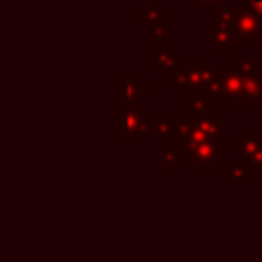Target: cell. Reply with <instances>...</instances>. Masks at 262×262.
<instances>
[{
    "label": "cell",
    "instance_id": "6da1fadb",
    "mask_svg": "<svg viewBox=\"0 0 262 262\" xmlns=\"http://www.w3.org/2000/svg\"><path fill=\"white\" fill-rule=\"evenodd\" d=\"M151 119L149 111L145 106H135V108H121V143L137 147L141 143V135H145L147 121Z\"/></svg>",
    "mask_w": 262,
    "mask_h": 262
},
{
    "label": "cell",
    "instance_id": "7a4b0ae2",
    "mask_svg": "<svg viewBox=\"0 0 262 262\" xmlns=\"http://www.w3.org/2000/svg\"><path fill=\"white\" fill-rule=\"evenodd\" d=\"M186 164L199 172V174H213L217 164H223V145L219 143H199L194 145L186 156H184Z\"/></svg>",
    "mask_w": 262,
    "mask_h": 262
},
{
    "label": "cell",
    "instance_id": "3957f363",
    "mask_svg": "<svg viewBox=\"0 0 262 262\" xmlns=\"http://www.w3.org/2000/svg\"><path fill=\"white\" fill-rule=\"evenodd\" d=\"M143 98H149V84L139 76V72L125 70L121 74V108L141 106Z\"/></svg>",
    "mask_w": 262,
    "mask_h": 262
},
{
    "label": "cell",
    "instance_id": "277c9868",
    "mask_svg": "<svg viewBox=\"0 0 262 262\" xmlns=\"http://www.w3.org/2000/svg\"><path fill=\"white\" fill-rule=\"evenodd\" d=\"M235 8V33L237 41H252L262 43V16L250 10L248 6H233Z\"/></svg>",
    "mask_w": 262,
    "mask_h": 262
},
{
    "label": "cell",
    "instance_id": "5b68a950",
    "mask_svg": "<svg viewBox=\"0 0 262 262\" xmlns=\"http://www.w3.org/2000/svg\"><path fill=\"white\" fill-rule=\"evenodd\" d=\"M207 41L213 45V49L217 53H229L233 49V45L239 43L235 27L227 25V23H217V20L207 25Z\"/></svg>",
    "mask_w": 262,
    "mask_h": 262
},
{
    "label": "cell",
    "instance_id": "8992f818",
    "mask_svg": "<svg viewBox=\"0 0 262 262\" xmlns=\"http://www.w3.org/2000/svg\"><path fill=\"white\" fill-rule=\"evenodd\" d=\"M186 70H188V80H190L188 90H194V92L205 90L209 82L213 80V76L217 74L215 63L211 61H186Z\"/></svg>",
    "mask_w": 262,
    "mask_h": 262
},
{
    "label": "cell",
    "instance_id": "52a82bcc",
    "mask_svg": "<svg viewBox=\"0 0 262 262\" xmlns=\"http://www.w3.org/2000/svg\"><path fill=\"white\" fill-rule=\"evenodd\" d=\"M205 117H215V98H192L184 111L186 121H199Z\"/></svg>",
    "mask_w": 262,
    "mask_h": 262
},
{
    "label": "cell",
    "instance_id": "ba28073f",
    "mask_svg": "<svg viewBox=\"0 0 262 262\" xmlns=\"http://www.w3.org/2000/svg\"><path fill=\"white\" fill-rule=\"evenodd\" d=\"M168 139H170L168 133H164V135L158 137V156H160L162 164L166 166V172L168 174H176L178 172V156L180 154L176 151V147H170L168 145Z\"/></svg>",
    "mask_w": 262,
    "mask_h": 262
},
{
    "label": "cell",
    "instance_id": "9c48e42d",
    "mask_svg": "<svg viewBox=\"0 0 262 262\" xmlns=\"http://www.w3.org/2000/svg\"><path fill=\"white\" fill-rule=\"evenodd\" d=\"M254 172L242 164H223V182L225 184H250Z\"/></svg>",
    "mask_w": 262,
    "mask_h": 262
},
{
    "label": "cell",
    "instance_id": "30bf717a",
    "mask_svg": "<svg viewBox=\"0 0 262 262\" xmlns=\"http://www.w3.org/2000/svg\"><path fill=\"white\" fill-rule=\"evenodd\" d=\"M201 129H203V133L207 135V139L211 141V143H219V145H223V119L221 117H205V119H199V121H194Z\"/></svg>",
    "mask_w": 262,
    "mask_h": 262
},
{
    "label": "cell",
    "instance_id": "8fae6325",
    "mask_svg": "<svg viewBox=\"0 0 262 262\" xmlns=\"http://www.w3.org/2000/svg\"><path fill=\"white\" fill-rule=\"evenodd\" d=\"M147 59H149V70L151 72L164 70L166 74H170L180 63L178 57H176V53H172V51H151Z\"/></svg>",
    "mask_w": 262,
    "mask_h": 262
},
{
    "label": "cell",
    "instance_id": "7c38bea8",
    "mask_svg": "<svg viewBox=\"0 0 262 262\" xmlns=\"http://www.w3.org/2000/svg\"><path fill=\"white\" fill-rule=\"evenodd\" d=\"M190 80H188V70H186V61H180L178 68H174L168 78H166V88L168 90H188Z\"/></svg>",
    "mask_w": 262,
    "mask_h": 262
},
{
    "label": "cell",
    "instance_id": "4fadbf2b",
    "mask_svg": "<svg viewBox=\"0 0 262 262\" xmlns=\"http://www.w3.org/2000/svg\"><path fill=\"white\" fill-rule=\"evenodd\" d=\"M139 18L143 25L151 27L156 23H168V8L162 6V4H156V6H141V12H139Z\"/></svg>",
    "mask_w": 262,
    "mask_h": 262
},
{
    "label": "cell",
    "instance_id": "5bb4252c",
    "mask_svg": "<svg viewBox=\"0 0 262 262\" xmlns=\"http://www.w3.org/2000/svg\"><path fill=\"white\" fill-rule=\"evenodd\" d=\"M262 100L248 96L246 92H237L233 96H223V106L225 108H258Z\"/></svg>",
    "mask_w": 262,
    "mask_h": 262
},
{
    "label": "cell",
    "instance_id": "9a60e30c",
    "mask_svg": "<svg viewBox=\"0 0 262 262\" xmlns=\"http://www.w3.org/2000/svg\"><path fill=\"white\" fill-rule=\"evenodd\" d=\"M242 92H246L248 96H254V98L262 100V72L250 74V76L242 78Z\"/></svg>",
    "mask_w": 262,
    "mask_h": 262
},
{
    "label": "cell",
    "instance_id": "2e32d148",
    "mask_svg": "<svg viewBox=\"0 0 262 262\" xmlns=\"http://www.w3.org/2000/svg\"><path fill=\"white\" fill-rule=\"evenodd\" d=\"M164 133H168V129H166V117H151L149 121H147V127H145V135H149V137H160V135H164Z\"/></svg>",
    "mask_w": 262,
    "mask_h": 262
},
{
    "label": "cell",
    "instance_id": "e0dca14e",
    "mask_svg": "<svg viewBox=\"0 0 262 262\" xmlns=\"http://www.w3.org/2000/svg\"><path fill=\"white\" fill-rule=\"evenodd\" d=\"M242 61H244V66H246V70H248V74H258V72H262V63L254 61L250 51L242 53Z\"/></svg>",
    "mask_w": 262,
    "mask_h": 262
},
{
    "label": "cell",
    "instance_id": "ac0fdd59",
    "mask_svg": "<svg viewBox=\"0 0 262 262\" xmlns=\"http://www.w3.org/2000/svg\"><path fill=\"white\" fill-rule=\"evenodd\" d=\"M194 2L203 8H207V14H215V10L223 6V0H194Z\"/></svg>",
    "mask_w": 262,
    "mask_h": 262
},
{
    "label": "cell",
    "instance_id": "d6986e66",
    "mask_svg": "<svg viewBox=\"0 0 262 262\" xmlns=\"http://www.w3.org/2000/svg\"><path fill=\"white\" fill-rule=\"evenodd\" d=\"M244 2H246V6H248L250 10H254L256 14L262 16V0H244Z\"/></svg>",
    "mask_w": 262,
    "mask_h": 262
},
{
    "label": "cell",
    "instance_id": "ffe728a7",
    "mask_svg": "<svg viewBox=\"0 0 262 262\" xmlns=\"http://www.w3.org/2000/svg\"><path fill=\"white\" fill-rule=\"evenodd\" d=\"M143 2V6H156L158 4V0H141Z\"/></svg>",
    "mask_w": 262,
    "mask_h": 262
}]
</instances>
